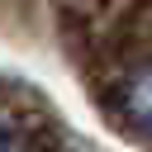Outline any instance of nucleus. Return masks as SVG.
I'll return each mask as SVG.
<instances>
[{
  "instance_id": "f257e3e1",
  "label": "nucleus",
  "mask_w": 152,
  "mask_h": 152,
  "mask_svg": "<svg viewBox=\"0 0 152 152\" xmlns=\"http://www.w3.org/2000/svg\"><path fill=\"white\" fill-rule=\"evenodd\" d=\"M119 114L128 119L133 133H142L152 142V62H142V66H133L124 76V86H119Z\"/></svg>"
},
{
  "instance_id": "f03ea898",
  "label": "nucleus",
  "mask_w": 152,
  "mask_h": 152,
  "mask_svg": "<svg viewBox=\"0 0 152 152\" xmlns=\"http://www.w3.org/2000/svg\"><path fill=\"white\" fill-rule=\"evenodd\" d=\"M0 152H28L24 133H19L14 124H5V119H0Z\"/></svg>"
}]
</instances>
